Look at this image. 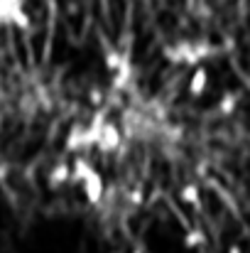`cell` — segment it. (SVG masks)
Masks as SVG:
<instances>
[{"label": "cell", "instance_id": "obj_8", "mask_svg": "<svg viewBox=\"0 0 250 253\" xmlns=\"http://www.w3.org/2000/svg\"><path fill=\"white\" fill-rule=\"evenodd\" d=\"M228 253H241V249H238V246H231V251Z\"/></svg>", "mask_w": 250, "mask_h": 253}, {"label": "cell", "instance_id": "obj_5", "mask_svg": "<svg viewBox=\"0 0 250 253\" xmlns=\"http://www.w3.org/2000/svg\"><path fill=\"white\" fill-rule=\"evenodd\" d=\"M49 182H52V187H62V184L71 182V165H64V163L57 165L49 174Z\"/></svg>", "mask_w": 250, "mask_h": 253}, {"label": "cell", "instance_id": "obj_3", "mask_svg": "<svg viewBox=\"0 0 250 253\" xmlns=\"http://www.w3.org/2000/svg\"><path fill=\"white\" fill-rule=\"evenodd\" d=\"M103 177H101V172H96V169H91L86 177L81 179V192L86 194V199L91 202V204H98L101 199H103Z\"/></svg>", "mask_w": 250, "mask_h": 253}, {"label": "cell", "instance_id": "obj_6", "mask_svg": "<svg viewBox=\"0 0 250 253\" xmlns=\"http://www.w3.org/2000/svg\"><path fill=\"white\" fill-rule=\"evenodd\" d=\"M181 202H186V204H196L199 207V189H196V184H186V187H181Z\"/></svg>", "mask_w": 250, "mask_h": 253}, {"label": "cell", "instance_id": "obj_1", "mask_svg": "<svg viewBox=\"0 0 250 253\" xmlns=\"http://www.w3.org/2000/svg\"><path fill=\"white\" fill-rule=\"evenodd\" d=\"M0 25H15L20 30H27L32 25L22 0H0Z\"/></svg>", "mask_w": 250, "mask_h": 253}, {"label": "cell", "instance_id": "obj_2", "mask_svg": "<svg viewBox=\"0 0 250 253\" xmlns=\"http://www.w3.org/2000/svg\"><path fill=\"white\" fill-rule=\"evenodd\" d=\"M106 67H108V72L113 74L115 86H123L130 79V62H128V57H123L120 52H108V54H106Z\"/></svg>", "mask_w": 250, "mask_h": 253}, {"label": "cell", "instance_id": "obj_9", "mask_svg": "<svg viewBox=\"0 0 250 253\" xmlns=\"http://www.w3.org/2000/svg\"><path fill=\"white\" fill-rule=\"evenodd\" d=\"M133 253H143V251H138V249H135V251H133Z\"/></svg>", "mask_w": 250, "mask_h": 253}, {"label": "cell", "instance_id": "obj_7", "mask_svg": "<svg viewBox=\"0 0 250 253\" xmlns=\"http://www.w3.org/2000/svg\"><path fill=\"white\" fill-rule=\"evenodd\" d=\"M184 246H186V249H199V246H204V234H201V231H189V234L184 236Z\"/></svg>", "mask_w": 250, "mask_h": 253}, {"label": "cell", "instance_id": "obj_4", "mask_svg": "<svg viewBox=\"0 0 250 253\" xmlns=\"http://www.w3.org/2000/svg\"><path fill=\"white\" fill-rule=\"evenodd\" d=\"M206 84H209V72H206L204 67H199V69L191 74V79H189V91H191L194 96H201V93L206 91Z\"/></svg>", "mask_w": 250, "mask_h": 253}]
</instances>
